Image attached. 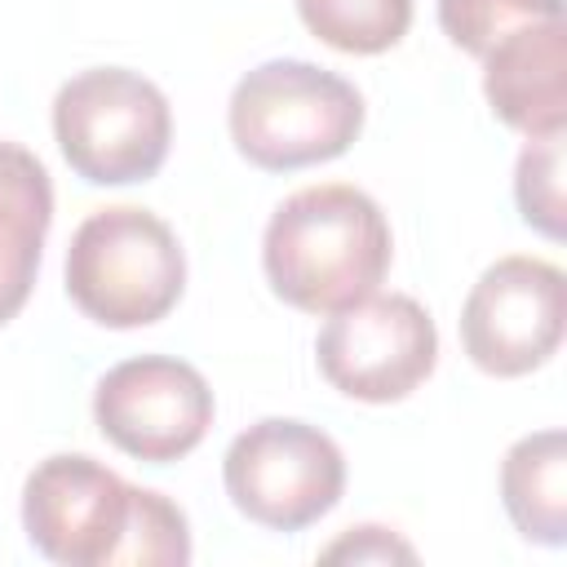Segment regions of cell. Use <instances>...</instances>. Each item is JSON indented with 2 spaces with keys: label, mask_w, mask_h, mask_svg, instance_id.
Returning <instances> with one entry per match:
<instances>
[{
  "label": "cell",
  "mask_w": 567,
  "mask_h": 567,
  "mask_svg": "<svg viewBox=\"0 0 567 567\" xmlns=\"http://www.w3.org/2000/svg\"><path fill=\"white\" fill-rule=\"evenodd\" d=\"M390 221L377 199L346 182H323L288 195L261 235L270 292L306 315H332L368 292L390 270Z\"/></svg>",
  "instance_id": "1"
},
{
  "label": "cell",
  "mask_w": 567,
  "mask_h": 567,
  "mask_svg": "<svg viewBox=\"0 0 567 567\" xmlns=\"http://www.w3.org/2000/svg\"><path fill=\"white\" fill-rule=\"evenodd\" d=\"M226 124L248 164L292 173L350 151L363 128V97L337 71L301 58H270L235 84Z\"/></svg>",
  "instance_id": "2"
},
{
  "label": "cell",
  "mask_w": 567,
  "mask_h": 567,
  "mask_svg": "<svg viewBox=\"0 0 567 567\" xmlns=\"http://www.w3.org/2000/svg\"><path fill=\"white\" fill-rule=\"evenodd\" d=\"M186 288V252L164 217L137 204L89 213L66 248V297L102 328L159 323Z\"/></svg>",
  "instance_id": "3"
},
{
  "label": "cell",
  "mask_w": 567,
  "mask_h": 567,
  "mask_svg": "<svg viewBox=\"0 0 567 567\" xmlns=\"http://www.w3.org/2000/svg\"><path fill=\"white\" fill-rule=\"evenodd\" d=\"M62 159L89 186H133L164 168L173 142L168 97L128 66H89L53 97Z\"/></svg>",
  "instance_id": "4"
},
{
  "label": "cell",
  "mask_w": 567,
  "mask_h": 567,
  "mask_svg": "<svg viewBox=\"0 0 567 567\" xmlns=\"http://www.w3.org/2000/svg\"><path fill=\"white\" fill-rule=\"evenodd\" d=\"M221 483L248 523L301 532L337 509L346 492V456L319 425L266 416L230 439Z\"/></svg>",
  "instance_id": "5"
},
{
  "label": "cell",
  "mask_w": 567,
  "mask_h": 567,
  "mask_svg": "<svg viewBox=\"0 0 567 567\" xmlns=\"http://www.w3.org/2000/svg\"><path fill=\"white\" fill-rule=\"evenodd\" d=\"M319 372L332 390L359 403L408 399L439 363V328L408 292H368L332 310L315 341Z\"/></svg>",
  "instance_id": "6"
},
{
  "label": "cell",
  "mask_w": 567,
  "mask_h": 567,
  "mask_svg": "<svg viewBox=\"0 0 567 567\" xmlns=\"http://www.w3.org/2000/svg\"><path fill=\"white\" fill-rule=\"evenodd\" d=\"M567 279L540 257L492 261L461 306V346L487 377H527L563 346Z\"/></svg>",
  "instance_id": "7"
},
{
  "label": "cell",
  "mask_w": 567,
  "mask_h": 567,
  "mask_svg": "<svg viewBox=\"0 0 567 567\" xmlns=\"http://www.w3.org/2000/svg\"><path fill=\"white\" fill-rule=\"evenodd\" d=\"M93 421L124 456L168 465L204 443L213 425V390L199 368L173 354H137L97 381Z\"/></svg>",
  "instance_id": "8"
},
{
  "label": "cell",
  "mask_w": 567,
  "mask_h": 567,
  "mask_svg": "<svg viewBox=\"0 0 567 567\" xmlns=\"http://www.w3.org/2000/svg\"><path fill=\"white\" fill-rule=\"evenodd\" d=\"M133 483L84 452L44 456L22 483L27 540L62 567H111L128 527Z\"/></svg>",
  "instance_id": "9"
},
{
  "label": "cell",
  "mask_w": 567,
  "mask_h": 567,
  "mask_svg": "<svg viewBox=\"0 0 567 567\" xmlns=\"http://www.w3.org/2000/svg\"><path fill=\"white\" fill-rule=\"evenodd\" d=\"M483 93L492 115L523 137L567 128V22L514 27L483 53Z\"/></svg>",
  "instance_id": "10"
},
{
  "label": "cell",
  "mask_w": 567,
  "mask_h": 567,
  "mask_svg": "<svg viewBox=\"0 0 567 567\" xmlns=\"http://www.w3.org/2000/svg\"><path fill=\"white\" fill-rule=\"evenodd\" d=\"M49 226L53 182L44 164L18 142H0V328L18 319L35 288Z\"/></svg>",
  "instance_id": "11"
},
{
  "label": "cell",
  "mask_w": 567,
  "mask_h": 567,
  "mask_svg": "<svg viewBox=\"0 0 567 567\" xmlns=\"http://www.w3.org/2000/svg\"><path fill=\"white\" fill-rule=\"evenodd\" d=\"M501 501L523 540L558 549L567 540V434H523L501 461Z\"/></svg>",
  "instance_id": "12"
},
{
  "label": "cell",
  "mask_w": 567,
  "mask_h": 567,
  "mask_svg": "<svg viewBox=\"0 0 567 567\" xmlns=\"http://www.w3.org/2000/svg\"><path fill=\"white\" fill-rule=\"evenodd\" d=\"M297 13L315 40L337 53H385L412 27V0H297Z\"/></svg>",
  "instance_id": "13"
},
{
  "label": "cell",
  "mask_w": 567,
  "mask_h": 567,
  "mask_svg": "<svg viewBox=\"0 0 567 567\" xmlns=\"http://www.w3.org/2000/svg\"><path fill=\"white\" fill-rule=\"evenodd\" d=\"M186 563H190L186 514L168 496L151 487H133L128 527H124V540L111 567H186Z\"/></svg>",
  "instance_id": "14"
},
{
  "label": "cell",
  "mask_w": 567,
  "mask_h": 567,
  "mask_svg": "<svg viewBox=\"0 0 567 567\" xmlns=\"http://www.w3.org/2000/svg\"><path fill=\"white\" fill-rule=\"evenodd\" d=\"M514 199L532 230L545 239H563L567 230V199H563V133L527 137L514 164Z\"/></svg>",
  "instance_id": "15"
},
{
  "label": "cell",
  "mask_w": 567,
  "mask_h": 567,
  "mask_svg": "<svg viewBox=\"0 0 567 567\" xmlns=\"http://www.w3.org/2000/svg\"><path fill=\"white\" fill-rule=\"evenodd\" d=\"M545 18H563V0H439L443 35L474 58H483L514 27Z\"/></svg>",
  "instance_id": "16"
},
{
  "label": "cell",
  "mask_w": 567,
  "mask_h": 567,
  "mask_svg": "<svg viewBox=\"0 0 567 567\" xmlns=\"http://www.w3.org/2000/svg\"><path fill=\"white\" fill-rule=\"evenodd\" d=\"M394 558L412 563L416 549H412L403 536H394L390 527H377V523L350 527L341 540H332V545L323 549V563H394Z\"/></svg>",
  "instance_id": "17"
}]
</instances>
